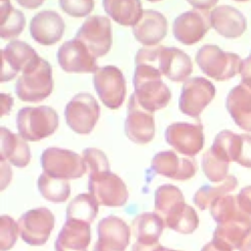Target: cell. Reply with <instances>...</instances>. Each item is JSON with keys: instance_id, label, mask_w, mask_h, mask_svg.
<instances>
[{"instance_id": "obj_1", "label": "cell", "mask_w": 251, "mask_h": 251, "mask_svg": "<svg viewBox=\"0 0 251 251\" xmlns=\"http://www.w3.org/2000/svg\"><path fill=\"white\" fill-rule=\"evenodd\" d=\"M155 212L165 226L182 234L192 233L199 225L196 211L184 202L182 192L173 184H163L156 189Z\"/></svg>"}, {"instance_id": "obj_2", "label": "cell", "mask_w": 251, "mask_h": 251, "mask_svg": "<svg viewBox=\"0 0 251 251\" xmlns=\"http://www.w3.org/2000/svg\"><path fill=\"white\" fill-rule=\"evenodd\" d=\"M135 66L150 65L159 70L161 75L173 81H185L192 73L190 57L176 47L156 45L141 48L134 59Z\"/></svg>"}, {"instance_id": "obj_3", "label": "cell", "mask_w": 251, "mask_h": 251, "mask_svg": "<svg viewBox=\"0 0 251 251\" xmlns=\"http://www.w3.org/2000/svg\"><path fill=\"white\" fill-rule=\"evenodd\" d=\"M161 76L159 70L153 66H135L133 95L140 106L151 113L165 108L171 99V90Z\"/></svg>"}, {"instance_id": "obj_4", "label": "cell", "mask_w": 251, "mask_h": 251, "mask_svg": "<svg viewBox=\"0 0 251 251\" xmlns=\"http://www.w3.org/2000/svg\"><path fill=\"white\" fill-rule=\"evenodd\" d=\"M58 125L59 116L49 106L24 107L17 115L19 134L25 140H41L54 133Z\"/></svg>"}, {"instance_id": "obj_5", "label": "cell", "mask_w": 251, "mask_h": 251, "mask_svg": "<svg viewBox=\"0 0 251 251\" xmlns=\"http://www.w3.org/2000/svg\"><path fill=\"white\" fill-rule=\"evenodd\" d=\"M195 59L202 72L216 80H226L241 73L243 60L237 54L225 52L217 45L202 46Z\"/></svg>"}, {"instance_id": "obj_6", "label": "cell", "mask_w": 251, "mask_h": 251, "mask_svg": "<svg viewBox=\"0 0 251 251\" xmlns=\"http://www.w3.org/2000/svg\"><path fill=\"white\" fill-rule=\"evenodd\" d=\"M53 89L52 67L41 58L39 64L17 79L15 92L25 102H39L50 95Z\"/></svg>"}, {"instance_id": "obj_7", "label": "cell", "mask_w": 251, "mask_h": 251, "mask_svg": "<svg viewBox=\"0 0 251 251\" xmlns=\"http://www.w3.org/2000/svg\"><path fill=\"white\" fill-rule=\"evenodd\" d=\"M40 161L44 173L56 178H77L87 172L83 158L68 149L49 147L42 152Z\"/></svg>"}, {"instance_id": "obj_8", "label": "cell", "mask_w": 251, "mask_h": 251, "mask_svg": "<svg viewBox=\"0 0 251 251\" xmlns=\"http://www.w3.org/2000/svg\"><path fill=\"white\" fill-rule=\"evenodd\" d=\"M88 191L102 206H124L128 198L126 183L111 171L89 175Z\"/></svg>"}, {"instance_id": "obj_9", "label": "cell", "mask_w": 251, "mask_h": 251, "mask_svg": "<svg viewBox=\"0 0 251 251\" xmlns=\"http://www.w3.org/2000/svg\"><path fill=\"white\" fill-rule=\"evenodd\" d=\"M75 38L83 43L95 58L106 55L112 46L110 19L100 15L87 17Z\"/></svg>"}, {"instance_id": "obj_10", "label": "cell", "mask_w": 251, "mask_h": 251, "mask_svg": "<svg viewBox=\"0 0 251 251\" xmlns=\"http://www.w3.org/2000/svg\"><path fill=\"white\" fill-rule=\"evenodd\" d=\"M100 115L96 99L89 93L75 94L67 104L65 118L68 126L78 134H88L94 128Z\"/></svg>"}, {"instance_id": "obj_11", "label": "cell", "mask_w": 251, "mask_h": 251, "mask_svg": "<svg viewBox=\"0 0 251 251\" xmlns=\"http://www.w3.org/2000/svg\"><path fill=\"white\" fill-rule=\"evenodd\" d=\"M1 81L13 79L19 72L25 73L35 68L41 58L29 44L20 40H13L2 50Z\"/></svg>"}, {"instance_id": "obj_12", "label": "cell", "mask_w": 251, "mask_h": 251, "mask_svg": "<svg viewBox=\"0 0 251 251\" xmlns=\"http://www.w3.org/2000/svg\"><path fill=\"white\" fill-rule=\"evenodd\" d=\"M93 85L103 102L110 109H118L124 103L126 87L122 71L115 66L99 68L93 74Z\"/></svg>"}, {"instance_id": "obj_13", "label": "cell", "mask_w": 251, "mask_h": 251, "mask_svg": "<svg viewBox=\"0 0 251 251\" xmlns=\"http://www.w3.org/2000/svg\"><path fill=\"white\" fill-rule=\"evenodd\" d=\"M55 225V217L45 207L29 210L23 214L18 222L22 239L32 246L46 243Z\"/></svg>"}, {"instance_id": "obj_14", "label": "cell", "mask_w": 251, "mask_h": 251, "mask_svg": "<svg viewBox=\"0 0 251 251\" xmlns=\"http://www.w3.org/2000/svg\"><path fill=\"white\" fill-rule=\"evenodd\" d=\"M214 84L201 76L191 77L184 81L178 99L179 110L192 118H198L205 107L214 99Z\"/></svg>"}, {"instance_id": "obj_15", "label": "cell", "mask_w": 251, "mask_h": 251, "mask_svg": "<svg viewBox=\"0 0 251 251\" xmlns=\"http://www.w3.org/2000/svg\"><path fill=\"white\" fill-rule=\"evenodd\" d=\"M166 141L178 153L192 158L204 146V133L202 124H189L184 122L170 125L165 131Z\"/></svg>"}, {"instance_id": "obj_16", "label": "cell", "mask_w": 251, "mask_h": 251, "mask_svg": "<svg viewBox=\"0 0 251 251\" xmlns=\"http://www.w3.org/2000/svg\"><path fill=\"white\" fill-rule=\"evenodd\" d=\"M211 27L209 10L193 9L184 12L175 19L173 31L176 39L185 45L200 41Z\"/></svg>"}, {"instance_id": "obj_17", "label": "cell", "mask_w": 251, "mask_h": 251, "mask_svg": "<svg viewBox=\"0 0 251 251\" xmlns=\"http://www.w3.org/2000/svg\"><path fill=\"white\" fill-rule=\"evenodd\" d=\"M125 131L128 139L137 144H146L155 135L153 113L142 108L133 93L130 95L128 101Z\"/></svg>"}, {"instance_id": "obj_18", "label": "cell", "mask_w": 251, "mask_h": 251, "mask_svg": "<svg viewBox=\"0 0 251 251\" xmlns=\"http://www.w3.org/2000/svg\"><path fill=\"white\" fill-rule=\"evenodd\" d=\"M57 60L66 73H95L99 68L96 58L87 47L74 38L64 42L58 49Z\"/></svg>"}, {"instance_id": "obj_19", "label": "cell", "mask_w": 251, "mask_h": 251, "mask_svg": "<svg viewBox=\"0 0 251 251\" xmlns=\"http://www.w3.org/2000/svg\"><path fill=\"white\" fill-rule=\"evenodd\" d=\"M97 232L98 240L93 251H125L129 243L130 229L119 217L109 216L102 219Z\"/></svg>"}, {"instance_id": "obj_20", "label": "cell", "mask_w": 251, "mask_h": 251, "mask_svg": "<svg viewBox=\"0 0 251 251\" xmlns=\"http://www.w3.org/2000/svg\"><path fill=\"white\" fill-rule=\"evenodd\" d=\"M151 170L166 177L185 180L196 174L197 164L193 158H178L174 151H162L153 157Z\"/></svg>"}, {"instance_id": "obj_21", "label": "cell", "mask_w": 251, "mask_h": 251, "mask_svg": "<svg viewBox=\"0 0 251 251\" xmlns=\"http://www.w3.org/2000/svg\"><path fill=\"white\" fill-rule=\"evenodd\" d=\"M30 35L41 45H52L58 42L65 31L63 18L53 10H43L30 21Z\"/></svg>"}, {"instance_id": "obj_22", "label": "cell", "mask_w": 251, "mask_h": 251, "mask_svg": "<svg viewBox=\"0 0 251 251\" xmlns=\"http://www.w3.org/2000/svg\"><path fill=\"white\" fill-rule=\"evenodd\" d=\"M168 23L163 14L148 9L143 10L139 22L132 26L135 39L146 46H156L167 34Z\"/></svg>"}, {"instance_id": "obj_23", "label": "cell", "mask_w": 251, "mask_h": 251, "mask_svg": "<svg viewBox=\"0 0 251 251\" xmlns=\"http://www.w3.org/2000/svg\"><path fill=\"white\" fill-rule=\"evenodd\" d=\"M90 243V224L67 220L55 241L56 251H87Z\"/></svg>"}, {"instance_id": "obj_24", "label": "cell", "mask_w": 251, "mask_h": 251, "mask_svg": "<svg viewBox=\"0 0 251 251\" xmlns=\"http://www.w3.org/2000/svg\"><path fill=\"white\" fill-rule=\"evenodd\" d=\"M211 26L224 37L235 38L245 31L246 20L234 7L221 5L211 12Z\"/></svg>"}, {"instance_id": "obj_25", "label": "cell", "mask_w": 251, "mask_h": 251, "mask_svg": "<svg viewBox=\"0 0 251 251\" xmlns=\"http://www.w3.org/2000/svg\"><path fill=\"white\" fill-rule=\"evenodd\" d=\"M226 107L235 124L251 131V87L240 83L227 94Z\"/></svg>"}, {"instance_id": "obj_26", "label": "cell", "mask_w": 251, "mask_h": 251, "mask_svg": "<svg viewBox=\"0 0 251 251\" xmlns=\"http://www.w3.org/2000/svg\"><path fill=\"white\" fill-rule=\"evenodd\" d=\"M1 135V161H8L18 168H24L28 165L31 153L25 140L17 133L2 126Z\"/></svg>"}, {"instance_id": "obj_27", "label": "cell", "mask_w": 251, "mask_h": 251, "mask_svg": "<svg viewBox=\"0 0 251 251\" xmlns=\"http://www.w3.org/2000/svg\"><path fill=\"white\" fill-rule=\"evenodd\" d=\"M251 232V218L218 224L213 240L229 250L240 249L244 239Z\"/></svg>"}, {"instance_id": "obj_28", "label": "cell", "mask_w": 251, "mask_h": 251, "mask_svg": "<svg viewBox=\"0 0 251 251\" xmlns=\"http://www.w3.org/2000/svg\"><path fill=\"white\" fill-rule=\"evenodd\" d=\"M131 227L137 242L155 244L159 243L158 241L165 227V224L158 214L143 213L134 218Z\"/></svg>"}, {"instance_id": "obj_29", "label": "cell", "mask_w": 251, "mask_h": 251, "mask_svg": "<svg viewBox=\"0 0 251 251\" xmlns=\"http://www.w3.org/2000/svg\"><path fill=\"white\" fill-rule=\"evenodd\" d=\"M102 5L106 13L122 25L134 26L143 13L141 2L135 0H104Z\"/></svg>"}, {"instance_id": "obj_30", "label": "cell", "mask_w": 251, "mask_h": 251, "mask_svg": "<svg viewBox=\"0 0 251 251\" xmlns=\"http://www.w3.org/2000/svg\"><path fill=\"white\" fill-rule=\"evenodd\" d=\"M210 209L212 217L218 224L251 218V215L241 209L237 195H224L215 200Z\"/></svg>"}, {"instance_id": "obj_31", "label": "cell", "mask_w": 251, "mask_h": 251, "mask_svg": "<svg viewBox=\"0 0 251 251\" xmlns=\"http://www.w3.org/2000/svg\"><path fill=\"white\" fill-rule=\"evenodd\" d=\"M25 25L22 11L14 8L9 1L0 2V35L3 39H15Z\"/></svg>"}, {"instance_id": "obj_32", "label": "cell", "mask_w": 251, "mask_h": 251, "mask_svg": "<svg viewBox=\"0 0 251 251\" xmlns=\"http://www.w3.org/2000/svg\"><path fill=\"white\" fill-rule=\"evenodd\" d=\"M237 186V179L233 176H227L226 178L217 185H204L200 187L194 197L193 201L196 206L201 210H206L215 200L218 198L228 194L229 192L233 191Z\"/></svg>"}, {"instance_id": "obj_33", "label": "cell", "mask_w": 251, "mask_h": 251, "mask_svg": "<svg viewBox=\"0 0 251 251\" xmlns=\"http://www.w3.org/2000/svg\"><path fill=\"white\" fill-rule=\"evenodd\" d=\"M241 144V135L225 129L219 132L210 150L221 160L229 164L236 162Z\"/></svg>"}, {"instance_id": "obj_34", "label": "cell", "mask_w": 251, "mask_h": 251, "mask_svg": "<svg viewBox=\"0 0 251 251\" xmlns=\"http://www.w3.org/2000/svg\"><path fill=\"white\" fill-rule=\"evenodd\" d=\"M98 203L89 193L76 195L67 207V220L92 223L98 214Z\"/></svg>"}, {"instance_id": "obj_35", "label": "cell", "mask_w": 251, "mask_h": 251, "mask_svg": "<svg viewBox=\"0 0 251 251\" xmlns=\"http://www.w3.org/2000/svg\"><path fill=\"white\" fill-rule=\"evenodd\" d=\"M40 194L51 202H65L71 193V187L66 179L52 177L46 173H42L37 181Z\"/></svg>"}, {"instance_id": "obj_36", "label": "cell", "mask_w": 251, "mask_h": 251, "mask_svg": "<svg viewBox=\"0 0 251 251\" xmlns=\"http://www.w3.org/2000/svg\"><path fill=\"white\" fill-rule=\"evenodd\" d=\"M202 169L205 176L213 182H221L227 176L228 163L215 156L209 149L202 158Z\"/></svg>"}, {"instance_id": "obj_37", "label": "cell", "mask_w": 251, "mask_h": 251, "mask_svg": "<svg viewBox=\"0 0 251 251\" xmlns=\"http://www.w3.org/2000/svg\"><path fill=\"white\" fill-rule=\"evenodd\" d=\"M81 157L83 158L89 175L110 171L109 161L106 155L99 149L86 148L82 151Z\"/></svg>"}, {"instance_id": "obj_38", "label": "cell", "mask_w": 251, "mask_h": 251, "mask_svg": "<svg viewBox=\"0 0 251 251\" xmlns=\"http://www.w3.org/2000/svg\"><path fill=\"white\" fill-rule=\"evenodd\" d=\"M20 233L19 226L13 218L7 215L1 216L0 219V249L7 251L11 249L18 239Z\"/></svg>"}, {"instance_id": "obj_39", "label": "cell", "mask_w": 251, "mask_h": 251, "mask_svg": "<svg viewBox=\"0 0 251 251\" xmlns=\"http://www.w3.org/2000/svg\"><path fill=\"white\" fill-rule=\"evenodd\" d=\"M59 5L64 12L73 17H84L92 11L94 2L91 0H60Z\"/></svg>"}, {"instance_id": "obj_40", "label": "cell", "mask_w": 251, "mask_h": 251, "mask_svg": "<svg viewBox=\"0 0 251 251\" xmlns=\"http://www.w3.org/2000/svg\"><path fill=\"white\" fill-rule=\"evenodd\" d=\"M241 144L238 153L236 163L246 167L251 168V135L250 134H240Z\"/></svg>"}, {"instance_id": "obj_41", "label": "cell", "mask_w": 251, "mask_h": 251, "mask_svg": "<svg viewBox=\"0 0 251 251\" xmlns=\"http://www.w3.org/2000/svg\"><path fill=\"white\" fill-rule=\"evenodd\" d=\"M237 200L241 209L251 215V186L244 187L240 193L237 194Z\"/></svg>"}, {"instance_id": "obj_42", "label": "cell", "mask_w": 251, "mask_h": 251, "mask_svg": "<svg viewBox=\"0 0 251 251\" xmlns=\"http://www.w3.org/2000/svg\"><path fill=\"white\" fill-rule=\"evenodd\" d=\"M241 83L251 87V53L250 56L242 61Z\"/></svg>"}, {"instance_id": "obj_43", "label": "cell", "mask_w": 251, "mask_h": 251, "mask_svg": "<svg viewBox=\"0 0 251 251\" xmlns=\"http://www.w3.org/2000/svg\"><path fill=\"white\" fill-rule=\"evenodd\" d=\"M165 247H163L160 243L155 244H143L136 242L133 244L131 251H164Z\"/></svg>"}, {"instance_id": "obj_44", "label": "cell", "mask_w": 251, "mask_h": 251, "mask_svg": "<svg viewBox=\"0 0 251 251\" xmlns=\"http://www.w3.org/2000/svg\"><path fill=\"white\" fill-rule=\"evenodd\" d=\"M1 107H2V112H1V115L4 116V115H7L10 113V110H11V107L13 105V98L11 97V95L9 94H5V93H2L1 94Z\"/></svg>"}, {"instance_id": "obj_45", "label": "cell", "mask_w": 251, "mask_h": 251, "mask_svg": "<svg viewBox=\"0 0 251 251\" xmlns=\"http://www.w3.org/2000/svg\"><path fill=\"white\" fill-rule=\"evenodd\" d=\"M194 9H201V10H209L213 6H215L218 2L217 1H189Z\"/></svg>"}, {"instance_id": "obj_46", "label": "cell", "mask_w": 251, "mask_h": 251, "mask_svg": "<svg viewBox=\"0 0 251 251\" xmlns=\"http://www.w3.org/2000/svg\"><path fill=\"white\" fill-rule=\"evenodd\" d=\"M201 251H231V250H229L228 248L225 247L224 245H222V244H220V243H218V242L212 240L211 242L207 243V244L202 248Z\"/></svg>"}, {"instance_id": "obj_47", "label": "cell", "mask_w": 251, "mask_h": 251, "mask_svg": "<svg viewBox=\"0 0 251 251\" xmlns=\"http://www.w3.org/2000/svg\"><path fill=\"white\" fill-rule=\"evenodd\" d=\"M239 251H251V232L244 239Z\"/></svg>"}, {"instance_id": "obj_48", "label": "cell", "mask_w": 251, "mask_h": 251, "mask_svg": "<svg viewBox=\"0 0 251 251\" xmlns=\"http://www.w3.org/2000/svg\"><path fill=\"white\" fill-rule=\"evenodd\" d=\"M43 2L42 1H19V4L25 7V8H36L37 6L41 5Z\"/></svg>"}, {"instance_id": "obj_49", "label": "cell", "mask_w": 251, "mask_h": 251, "mask_svg": "<svg viewBox=\"0 0 251 251\" xmlns=\"http://www.w3.org/2000/svg\"><path fill=\"white\" fill-rule=\"evenodd\" d=\"M164 251H177V250H172V249H168V248H165Z\"/></svg>"}]
</instances>
